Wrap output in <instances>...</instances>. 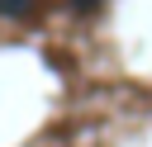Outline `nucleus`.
Here are the masks:
<instances>
[{
    "label": "nucleus",
    "mask_w": 152,
    "mask_h": 147,
    "mask_svg": "<svg viewBox=\"0 0 152 147\" xmlns=\"http://www.w3.org/2000/svg\"><path fill=\"white\" fill-rule=\"evenodd\" d=\"M28 9H33V0H0V19H19Z\"/></svg>",
    "instance_id": "nucleus-1"
}]
</instances>
